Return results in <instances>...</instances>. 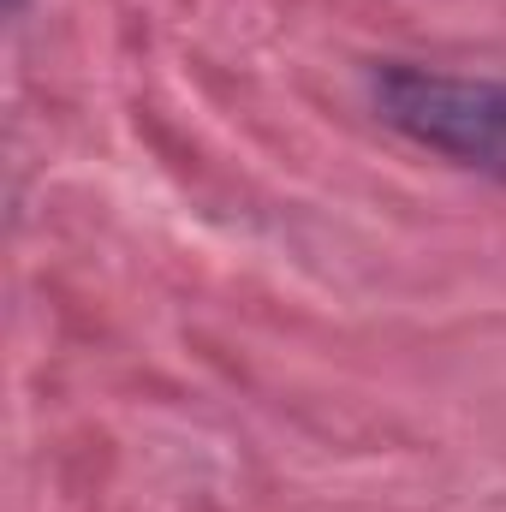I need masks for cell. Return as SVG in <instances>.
Segmentation results:
<instances>
[{
	"mask_svg": "<svg viewBox=\"0 0 506 512\" xmlns=\"http://www.w3.org/2000/svg\"><path fill=\"white\" fill-rule=\"evenodd\" d=\"M376 108L387 126H399L405 137L441 155L506 167V84L447 78L423 66H387L376 78Z\"/></svg>",
	"mask_w": 506,
	"mask_h": 512,
	"instance_id": "6da1fadb",
	"label": "cell"
}]
</instances>
